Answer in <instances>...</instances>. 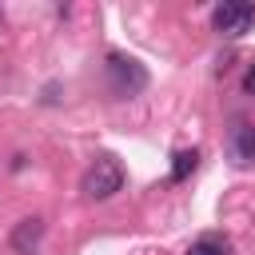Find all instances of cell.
<instances>
[{
  "label": "cell",
  "mask_w": 255,
  "mask_h": 255,
  "mask_svg": "<svg viewBox=\"0 0 255 255\" xmlns=\"http://www.w3.org/2000/svg\"><path fill=\"white\" fill-rule=\"evenodd\" d=\"M84 195L88 199H96V203H104V199H112L116 191H124V167H120V159H112V155H100V159H92V167L84 171Z\"/></svg>",
  "instance_id": "1"
},
{
  "label": "cell",
  "mask_w": 255,
  "mask_h": 255,
  "mask_svg": "<svg viewBox=\"0 0 255 255\" xmlns=\"http://www.w3.org/2000/svg\"><path fill=\"white\" fill-rule=\"evenodd\" d=\"M251 24H255V4H247V0H223V4L211 12V28H215L219 36H227V40L247 36Z\"/></svg>",
  "instance_id": "2"
},
{
  "label": "cell",
  "mask_w": 255,
  "mask_h": 255,
  "mask_svg": "<svg viewBox=\"0 0 255 255\" xmlns=\"http://www.w3.org/2000/svg\"><path fill=\"white\" fill-rule=\"evenodd\" d=\"M108 72H112V80H116V96H131V92H139L143 84H147V72L131 60V56H108Z\"/></svg>",
  "instance_id": "3"
},
{
  "label": "cell",
  "mask_w": 255,
  "mask_h": 255,
  "mask_svg": "<svg viewBox=\"0 0 255 255\" xmlns=\"http://www.w3.org/2000/svg\"><path fill=\"white\" fill-rule=\"evenodd\" d=\"M40 239H44V219H40V215H28V219H20V223L12 227L8 247H12L16 255H32V251L40 247Z\"/></svg>",
  "instance_id": "4"
},
{
  "label": "cell",
  "mask_w": 255,
  "mask_h": 255,
  "mask_svg": "<svg viewBox=\"0 0 255 255\" xmlns=\"http://www.w3.org/2000/svg\"><path fill=\"white\" fill-rule=\"evenodd\" d=\"M231 159L235 163H255V128H239L231 139Z\"/></svg>",
  "instance_id": "5"
},
{
  "label": "cell",
  "mask_w": 255,
  "mask_h": 255,
  "mask_svg": "<svg viewBox=\"0 0 255 255\" xmlns=\"http://www.w3.org/2000/svg\"><path fill=\"white\" fill-rule=\"evenodd\" d=\"M195 163H199V151H195V147L175 151V155H171V179H175V183H183V179L195 171Z\"/></svg>",
  "instance_id": "6"
},
{
  "label": "cell",
  "mask_w": 255,
  "mask_h": 255,
  "mask_svg": "<svg viewBox=\"0 0 255 255\" xmlns=\"http://www.w3.org/2000/svg\"><path fill=\"white\" fill-rule=\"evenodd\" d=\"M187 255H231V243L223 235H203L187 247Z\"/></svg>",
  "instance_id": "7"
},
{
  "label": "cell",
  "mask_w": 255,
  "mask_h": 255,
  "mask_svg": "<svg viewBox=\"0 0 255 255\" xmlns=\"http://www.w3.org/2000/svg\"><path fill=\"white\" fill-rule=\"evenodd\" d=\"M243 92L247 96H255V60L247 64V72H243Z\"/></svg>",
  "instance_id": "8"
}]
</instances>
